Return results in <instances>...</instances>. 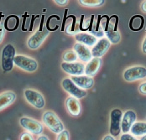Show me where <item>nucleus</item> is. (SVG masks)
<instances>
[{
    "label": "nucleus",
    "mask_w": 146,
    "mask_h": 140,
    "mask_svg": "<svg viewBox=\"0 0 146 140\" xmlns=\"http://www.w3.org/2000/svg\"><path fill=\"white\" fill-rule=\"evenodd\" d=\"M42 122L50 132L56 134H58L66 129L58 116L52 111H46L43 113Z\"/></svg>",
    "instance_id": "obj_1"
},
{
    "label": "nucleus",
    "mask_w": 146,
    "mask_h": 140,
    "mask_svg": "<svg viewBox=\"0 0 146 140\" xmlns=\"http://www.w3.org/2000/svg\"><path fill=\"white\" fill-rule=\"evenodd\" d=\"M15 48L13 44H6L2 50L1 65L4 72H9L14 67V59L15 57Z\"/></svg>",
    "instance_id": "obj_2"
},
{
    "label": "nucleus",
    "mask_w": 146,
    "mask_h": 140,
    "mask_svg": "<svg viewBox=\"0 0 146 140\" xmlns=\"http://www.w3.org/2000/svg\"><path fill=\"white\" fill-rule=\"evenodd\" d=\"M19 124L24 129L32 135L40 136L44 132V125L39 121L28 117H22L19 119Z\"/></svg>",
    "instance_id": "obj_3"
},
{
    "label": "nucleus",
    "mask_w": 146,
    "mask_h": 140,
    "mask_svg": "<svg viewBox=\"0 0 146 140\" xmlns=\"http://www.w3.org/2000/svg\"><path fill=\"white\" fill-rule=\"evenodd\" d=\"M14 65L27 72H35L38 69V62L35 59L23 55L15 56Z\"/></svg>",
    "instance_id": "obj_4"
},
{
    "label": "nucleus",
    "mask_w": 146,
    "mask_h": 140,
    "mask_svg": "<svg viewBox=\"0 0 146 140\" xmlns=\"http://www.w3.org/2000/svg\"><path fill=\"white\" fill-rule=\"evenodd\" d=\"M25 98L31 106L36 109H43L45 105V100L43 95L33 89H26L24 92Z\"/></svg>",
    "instance_id": "obj_5"
},
{
    "label": "nucleus",
    "mask_w": 146,
    "mask_h": 140,
    "mask_svg": "<svg viewBox=\"0 0 146 140\" xmlns=\"http://www.w3.org/2000/svg\"><path fill=\"white\" fill-rule=\"evenodd\" d=\"M123 117V112L120 109L115 108L110 113V135L114 138L119 136L121 133V122Z\"/></svg>",
    "instance_id": "obj_6"
},
{
    "label": "nucleus",
    "mask_w": 146,
    "mask_h": 140,
    "mask_svg": "<svg viewBox=\"0 0 146 140\" xmlns=\"http://www.w3.org/2000/svg\"><path fill=\"white\" fill-rule=\"evenodd\" d=\"M146 77V68L145 66H136L128 68L123 72V78L128 82H133Z\"/></svg>",
    "instance_id": "obj_7"
},
{
    "label": "nucleus",
    "mask_w": 146,
    "mask_h": 140,
    "mask_svg": "<svg viewBox=\"0 0 146 140\" xmlns=\"http://www.w3.org/2000/svg\"><path fill=\"white\" fill-rule=\"evenodd\" d=\"M61 86L63 89L71 95V97L76 98L78 100L87 96V92L78 87L71 80V78H65L61 82Z\"/></svg>",
    "instance_id": "obj_8"
},
{
    "label": "nucleus",
    "mask_w": 146,
    "mask_h": 140,
    "mask_svg": "<svg viewBox=\"0 0 146 140\" xmlns=\"http://www.w3.org/2000/svg\"><path fill=\"white\" fill-rule=\"evenodd\" d=\"M50 31L47 29H43V30H37L33 35H31L27 41V46L30 50H37L40 47L44 40L48 37Z\"/></svg>",
    "instance_id": "obj_9"
},
{
    "label": "nucleus",
    "mask_w": 146,
    "mask_h": 140,
    "mask_svg": "<svg viewBox=\"0 0 146 140\" xmlns=\"http://www.w3.org/2000/svg\"><path fill=\"white\" fill-rule=\"evenodd\" d=\"M61 69L68 75L72 76H82L85 72V66L81 62H74V63H61Z\"/></svg>",
    "instance_id": "obj_10"
},
{
    "label": "nucleus",
    "mask_w": 146,
    "mask_h": 140,
    "mask_svg": "<svg viewBox=\"0 0 146 140\" xmlns=\"http://www.w3.org/2000/svg\"><path fill=\"white\" fill-rule=\"evenodd\" d=\"M111 46V43L107 38L99 40L92 49V55L93 58H101L104 56Z\"/></svg>",
    "instance_id": "obj_11"
},
{
    "label": "nucleus",
    "mask_w": 146,
    "mask_h": 140,
    "mask_svg": "<svg viewBox=\"0 0 146 140\" xmlns=\"http://www.w3.org/2000/svg\"><path fill=\"white\" fill-rule=\"evenodd\" d=\"M137 115L133 111H127L123 114L122 122H121V132L123 133H129L130 132L131 127L136 122Z\"/></svg>",
    "instance_id": "obj_12"
},
{
    "label": "nucleus",
    "mask_w": 146,
    "mask_h": 140,
    "mask_svg": "<svg viewBox=\"0 0 146 140\" xmlns=\"http://www.w3.org/2000/svg\"><path fill=\"white\" fill-rule=\"evenodd\" d=\"M74 51L77 55L78 59L82 61V62H89L92 59V55L91 50L88 46L80 44V43H76L73 46Z\"/></svg>",
    "instance_id": "obj_13"
},
{
    "label": "nucleus",
    "mask_w": 146,
    "mask_h": 140,
    "mask_svg": "<svg viewBox=\"0 0 146 140\" xmlns=\"http://www.w3.org/2000/svg\"><path fill=\"white\" fill-rule=\"evenodd\" d=\"M66 107L68 112L72 117H79L82 112V107L78 99L68 97L66 100Z\"/></svg>",
    "instance_id": "obj_14"
},
{
    "label": "nucleus",
    "mask_w": 146,
    "mask_h": 140,
    "mask_svg": "<svg viewBox=\"0 0 146 140\" xmlns=\"http://www.w3.org/2000/svg\"><path fill=\"white\" fill-rule=\"evenodd\" d=\"M71 80L78 87H80L82 90L90 89L94 85V80L92 77H90L88 76H72Z\"/></svg>",
    "instance_id": "obj_15"
},
{
    "label": "nucleus",
    "mask_w": 146,
    "mask_h": 140,
    "mask_svg": "<svg viewBox=\"0 0 146 140\" xmlns=\"http://www.w3.org/2000/svg\"><path fill=\"white\" fill-rule=\"evenodd\" d=\"M102 66V59L101 58H92L85 66V75L92 77L94 76L100 69Z\"/></svg>",
    "instance_id": "obj_16"
},
{
    "label": "nucleus",
    "mask_w": 146,
    "mask_h": 140,
    "mask_svg": "<svg viewBox=\"0 0 146 140\" xmlns=\"http://www.w3.org/2000/svg\"><path fill=\"white\" fill-rule=\"evenodd\" d=\"M75 39L77 43L82 44L86 46H94L98 42V38L96 36H93L92 35L87 34L85 32L83 33H77L75 35Z\"/></svg>",
    "instance_id": "obj_17"
},
{
    "label": "nucleus",
    "mask_w": 146,
    "mask_h": 140,
    "mask_svg": "<svg viewBox=\"0 0 146 140\" xmlns=\"http://www.w3.org/2000/svg\"><path fill=\"white\" fill-rule=\"evenodd\" d=\"M16 99V94L14 92L9 91L0 94V112L9 107Z\"/></svg>",
    "instance_id": "obj_18"
},
{
    "label": "nucleus",
    "mask_w": 146,
    "mask_h": 140,
    "mask_svg": "<svg viewBox=\"0 0 146 140\" xmlns=\"http://www.w3.org/2000/svg\"><path fill=\"white\" fill-rule=\"evenodd\" d=\"M19 19L16 15H9L8 16L4 22H3V26L4 29L9 30V31H15L19 27Z\"/></svg>",
    "instance_id": "obj_19"
},
{
    "label": "nucleus",
    "mask_w": 146,
    "mask_h": 140,
    "mask_svg": "<svg viewBox=\"0 0 146 140\" xmlns=\"http://www.w3.org/2000/svg\"><path fill=\"white\" fill-rule=\"evenodd\" d=\"M145 25V19L141 15H134L130 19L129 28L133 31H139Z\"/></svg>",
    "instance_id": "obj_20"
},
{
    "label": "nucleus",
    "mask_w": 146,
    "mask_h": 140,
    "mask_svg": "<svg viewBox=\"0 0 146 140\" xmlns=\"http://www.w3.org/2000/svg\"><path fill=\"white\" fill-rule=\"evenodd\" d=\"M133 136L142 137L146 135V122H135L130 129Z\"/></svg>",
    "instance_id": "obj_21"
},
{
    "label": "nucleus",
    "mask_w": 146,
    "mask_h": 140,
    "mask_svg": "<svg viewBox=\"0 0 146 140\" xmlns=\"http://www.w3.org/2000/svg\"><path fill=\"white\" fill-rule=\"evenodd\" d=\"M107 35V39L113 44H117L121 40V35L118 31L114 30L113 27H112L109 24L108 29L104 32Z\"/></svg>",
    "instance_id": "obj_22"
},
{
    "label": "nucleus",
    "mask_w": 146,
    "mask_h": 140,
    "mask_svg": "<svg viewBox=\"0 0 146 140\" xmlns=\"http://www.w3.org/2000/svg\"><path fill=\"white\" fill-rule=\"evenodd\" d=\"M104 2L105 1H103V0H80L79 3L82 6H85V7L95 8V7L102 6L104 3Z\"/></svg>",
    "instance_id": "obj_23"
},
{
    "label": "nucleus",
    "mask_w": 146,
    "mask_h": 140,
    "mask_svg": "<svg viewBox=\"0 0 146 140\" xmlns=\"http://www.w3.org/2000/svg\"><path fill=\"white\" fill-rule=\"evenodd\" d=\"M62 59H63L64 62H66V63H74V62H76L78 57H77V55L76 54V52L74 50H69V51H66L63 55Z\"/></svg>",
    "instance_id": "obj_24"
},
{
    "label": "nucleus",
    "mask_w": 146,
    "mask_h": 140,
    "mask_svg": "<svg viewBox=\"0 0 146 140\" xmlns=\"http://www.w3.org/2000/svg\"><path fill=\"white\" fill-rule=\"evenodd\" d=\"M56 140H70V133H69V131L65 129L61 133H58Z\"/></svg>",
    "instance_id": "obj_25"
},
{
    "label": "nucleus",
    "mask_w": 146,
    "mask_h": 140,
    "mask_svg": "<svg viewBox=\"0 0 146 140\" xmlns=\"http://www.w3.org/2000/svg\"><path fill=\"white\" fill-rule=\"evenodd\" d=\"M2 17H3L2 13H0V44L3 41V38H4V34H5V29H4L3 24H2V22H1Z\"/></svg>",
    "instance_id": "obj_26"
},
{
    "label": "nucleus",
    "mask_w": 146,
    "mask_h": 140,
    "mask_svg": "<svg viewBox=\"0 0 146 140\" xmlns=\"http://www.w3.org/2000/svg\"><path fill=\"white\" fill-rule=\"evenodd\" d=\"M19 140H35L32 134H30L28 132H24L21 133L20 135V139Z\"/></svg>",
    "instance_id": "obj_27"
},
{
    "label": "nucleus",
    "mask_w": 146,
    "mask_h": 140,
    "mask_svg": "<svg viewBox=\"0 0 146 140\" xmlns=\"http://www.w3.org/2000/svg\"><path fill=\"white\" fill-rule=\"evenodd\" d=\"M119 140H138V139L129 133H123L121 135Z\"/></svg>",
    "instance_id": "obj_28"
},
{
    "label": "nucleus",
    "mask_w": 146,
    "mask_h": 140,
    "mask_svg": "<svg viewBox=\"0 0 146 140\" xmlns=\"http://www.w3.org/2000/svg\"><path fill=\"white\" fill-rule=\"evenodd\" d=\"M139 92L143 95H146V82H143V83L139 85Z\"/></svg>",
    "instance_id": "obj_29"
},
{
    "label": "nucleus",
    "mask_w": 146,
    "mask_h": 140,
    "mask_svg": "<svg viewBox=\"0 0 146 140\" xmlns=\"http://www.w3.org/2000/svg\"><path fill=\"white\" fill-rule=\"evenodd\" d=\"M67 12H68V10L66 9L65 14H64V19H63V22H62V26H61V31L65 30V24H66V22L67 20Z\"/></svg>",
    "instance_id": "obj_30"
},
{
    "label": "nucleus",
    "mask_w": 146,
    "mask_h": 140,
    "mask_svg": "<svg viewBox=\"0 0 146 140\" xmlns=\"http://www.w3.org/2000/svg\"><path fill=\"white\" fill-rule=\"evenodd\" d=\"M56 4L60 5V6H63V5H66L68 3V1L67 0H56L55 1Z\"/></svg>",
    "instance_id": "obj_31"
},
{
    "label": "nucleus",
    "mask_w": 146,
    "mask_h": 140,
    "mask_svg": "<svg viewBox=\"0 0 146 140\" xmlns=\"http://www.w3.org/2000/svg\"><path fill=\"white\" fill-rule=\"evenodd\" d=\"M102 140H116V139L113 136H112L110 134H108V135H105L102 138Z\"/></svg>",
    "instance_id": "obj_32"
},
{
    "label": "nucleus",
    "mask_w": 146,
    "mask_h": 140,
    "mask_svg": "<svg viewBox=\"0 0 146 140\" xmlns=\"http://www.w3.org/2000/svg\"><path fill=\"white\" fill-rule=\"evenodd\" d=\"M36 140H50V139L46 136V135H44V134H41L38 137V139Z\"/></svg>",
    "instance_id": "obj_33"
},
{
    "label": "nucleus",
    "mask_w": 146,
    "mask_h": 140,
    "mask_svg": "<svg viewBox=\"0 0 146 140\" xmlns=\"http://www.w3.org/2000/svg\"><path fill=\"white\" fill-rule=\"evenodd\" d=\"M142 51H143L144 54H146V37L145 38L143 44H142Z\"/></svg>",
    "instance_id": "obj_34"
},
{
    "label": "nucleus",
    "mask_w": 146,
    "mask_h": 140,
    "mask_svg": "<svg viewBox=\"0 0 146 140\" xmlns=\"http://www.w3.org/2000/svg\"><path fill=\"white\" fill-rule=\"evenodd\" d=\"M141 9L143 12L146 13V1H144L142 3H141Z\"/></svg>",
    "instance_id": "obj_35"
},
{
    "label": "nucleus",
    "mask_w": 146,
    "mask_h": 140,
    "mask_svg": "<svg viewBox=\"0 0 146 140\" xmlns=\"http://www.w3.org/2000/svg\"><path fill=\"white\" fill-rule=\"evenodd\" d=\"M44 15L42 16V18H41V23H40V29L39 30H43V25H44Z\"/></svg>",
    "instance_id": "obj_36"
},
{
    "label": "nucleus",
    "mask_w": 146,
    "mask_h": 140,
    "mask_svg": "<svg viewBox=\"0 0 146 140\" xmlns=\"http://www.w3.org/2000/svg\"><path fill=\"white\" fill-rule=\"evenodd\" d=\"M37 17H39V15H38V16H36V17H34V16H33V20H32V23H31V24H30V27H29V31H31V30H32V29H33V23H34V19H35V18H37Z\"/></svg>",
    "instance_id": "obj_37"
},
{
    "label": "nucleus",
    "mask_w": 146,
    "mask_h": 140,
    "mask_svg": "<svg viewBox=\"0 0 146 140\" xmlns=\"http://www.w3.org/2000/svg\"><path fill=\"white\" fill-rule=\"evenodd\" d=\"M139 140H146V135H144V136H142L141 138H140V139Z\"/></svg>",
    "instance_id": "obj_38"
},
{
    "label": "nucleus",
    "mask_w": 146,
    "mask_h": 140,
    "mask_svg": "<svg viewBox=\"0 0 146 140\" xmlns=\"http://www.w3.org/2000/svg\"><path fill=\"white\" fill-rule=\"evenodd\" d=\"M145 120H146V119H145Z\"/></svg>",
    "instance_id": "obj_39"
}]
</instances>
